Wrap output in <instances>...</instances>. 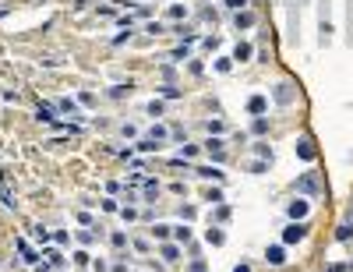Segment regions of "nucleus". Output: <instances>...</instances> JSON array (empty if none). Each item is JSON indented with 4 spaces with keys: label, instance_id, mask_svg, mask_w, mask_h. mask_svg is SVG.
<instances>
[{
    "label": "nucleus",
    "instance_id": "f257e3e1",
    "mask_svg": "<svg viewBox=\"0 0 353 272\" xmlns=\"http://www.w3.org/2000/svg\"><path fill=\"white\" fill-rule=\"evenodd\" d=\"M170 138V128H163V124H152L148 131H145V138L138 141V152H155L163 141Z\"/></svg>",
    "mask_w": 353,
    "mask_h": 272
},
{
    "label": "nucleus",
    "instance_id": "f03ea898",
    "mask_svg": "<svg viewBox=\"0 0 353 272\" xmlns=\"http://www.w3.org/2000/svg\"><path fill=\"white\" fill-rule=\"evenodd\" d=\"M155 255H159L166 265H177L180 255H184V244H177V240H163V244H155Z\"/></svg>",
    "mask_w": 353,
    "mask_h": 272
},
{
    "label": "nucleus",
    "instance_id": "7ed1b4c3",
    "mask_svg": "<svg viewBox=\"0 0 353 272\" xmlns=\"http://www.w3.org/2000/svg\"><path fill=\"white\" fill-rule=\"evenodd\" d=\"M307 233H311V230H307V223H304V219H293V223L282 230V244H300Z\"/></svg>",
    "mask_w": 353,
    "mask_h": 272
},
{
    "label": "nucleus",
    "instance_id": "20e7f679",
    "mask_svg": "<svg viewBox=\"0 0 353 272\" xmlns=\"http://www.w3.org/2000/svg\"><path fill=\"white\" fill-rule=\"evenodd\" d=\"M14 248H18V255H21V262H25V265L43 262V251H36V248L28 244V237H14Z\"/></svg>",
    "mask_w": 353,
    "mask_h": 272
},
{
    "label": "nucleus",
    "instance_id": "39448f33",
    "mask_svg": "<svg viewBox=\"0 0 353 272\" xmlns=\"http://www.w3.org/2000/svg\"><path fill=\"white\" fill-rule=\"evenodd\" d=\"M293 152H297L304 163H311V159L318 156V145H314V138H311V135H300V138H297V145H293Z\"/></svg>",
    "mask_w": 353,
    "mask_h": 272
},
{
    "label": "nucleus",
    "instance_id": "423d86ee",
    "mask_svg": "<svg viewBox=\"0 0 353 272\" xmlns=\"http://www.w3.org/2000/svg\"><path fill=\"white\" fill-rule=\"evenodd\" d=\"M57 113H60V110H57V103L39 99V106H36V120H39V124H53V120H57Z\"/></svg>",
    "mask_w": 353,
    "mask_h": 272
},
{
    "label": "nucleus",
    "instance_id": "0eeeda50",
    "mask_svg": "<svg viewBox=\"0 0 353 272\" xmlns=\"http://www.w3.org/2000/svg\"><path fill=\"white\" fill-rule=\"evenodd\" d=\"M297 191L314 198V195H322V184H318V177H314V173H304V177H297Z\"/></svg>",
    "mask_w": 353,
    "mask_h": 272
},
{
    "label": "nucleus",
    "instance_id": "6e6552de",
    "mask_svg": "<svg viewBox=\"0 0 353 272\" xmlns=\"http://www.w3.org/2000/svg\"><path fill=\"white\" fill-rule=\"evenodd\" d=\"M265 262H269L272 269L286 265V244H269V248H265Z\"/></svg>",
    "mask_w": 353,
    "mask_h": 272
},
{
    "label": "nucleus",
    "instance_id": "1a4fd4ad",
    "mask_svg": "<svg viewBox=\"0 0 353 272\" xmlns=\"http://www.w3.org/2000/svg\"><path fill=\"white\" fill-rule=\"evenodd\" d=\"M43 258H46L57 272H64V265H68V258H64V251H60V248H43Z\"/></svg>",
    "mask_w": 353,
    "mask_h": 272
},
{
    "label": "nucleus",
    "instance_id": "9d476101",
    "mask_svg": "<svg viewBox=\"0 0 353 272\" xmlns=\"http://www.w3.org/2000/svg\"><path fill=\"white\" fill-rule=\"evenodd\" d=\"M307 212H311V205L304 202V198H293V202L286 205V216L290 219H307Z\"/></svg>",
    "mask_w": 353,
    "mask_h": 272
},
{
    "label": "nucleus",
    "instance_id": "9b49d317",
    "mask_svg": "<svg viewBox=\"0 0 353 272\" xmlns=\"http://www.w3.org/2000/svg\"><path fill=\"white\" fill-rule=\"evenodd\" d=\"M110 248H113L117 255H120V251H127V248H131V237H127V230H113V233H110Z\"/></svg>",
    "mask_w": 353,
    "mask_h": 272
},
{
    "label": "nucleus",
    "instance_id": "f8f14e48",
    "mask_svg": "<svg viewBox=\"0 0 353 272\" xmlns=\"http://www.w3.org/2000/svg\"><path fill=\"white\" fill-rule=\"evenodd\" d=\"M57 110H60V113H71L74 120L81 117V106H78V99H71V96H60V99H57Z\"/></svg>",
    "mask_w": 353,
    "mask_h": 272
},
{
    "label": "nucleus",
    "instance_id": "ddd939ff",
    "mask_svg": "<svg viewBox=\"0 0 353 272\" xmlns=\"http://www.w3.org/2000/svg\"><path fill=\"white\" fill-rule=\"evenodd\" d=\"M272 96H276V103H293V96H297V88H293L290 81H279V85L272 88Z\"/></svg>",
    "mask_w": 353,
    "mask_h": 272
},
{
    "label": "nucleus",
    "instance_id": "4468645a",
    "mask_svg": "<svg viewBox=\"0 0 353 272\" xmlns=\"http://www.w3.org/2000/svg\"><path fill=\"white\" fill-rule=\"evenodd\" d=\"M251 25H254V14H251L247 7H244V11H233V28L244 32V28H251Z\"/></svg>",
    "mask_w": 353,
    "mask_h": 272
},
{
    "label": "nucleus",
    "instance_id": "2eb2a0df",
    "mask_svg": "<svg viewBox=\"0 0 353 272\" xmlns=\"http://www.w3.org/2000/svg\"><path fill=\"white\" fill-rule=\"evenodd\" d=\"M251 53H254V46H251V43H244V39L233 46V61H237V64H247V61H251Z\"/></svg>",
    "mask_w": 353,
    "mask_h": 272
},
{
    "label": "nucleus",
    "instance_id": "dca6fc26",
    "mask_svg": "<svg viewBox=\"0 0 353 272\" xmlns=\"http://www.w3.org/2000/svg\"><path fill=\"white\" fill-rule=\"evenodd\" d=\"M265 110H269V99H265V96H251V99H247V113H251V117H262Z\"/></svg>",
    "mask_w": 353,
    "mask_h": 272
},
{
    "label": "nucleus",
    "instance_id": "f3484780",
    "mask_svg": "<svg viewBox=\"0 0 353 272\" xmlns=\"http://www.w3.org/2000/svg\"><path fill=\"white\" fill-rule=\"evenodd\" d=\"M152 240H155V244L173 240V226H170V223H155V226H152Z\"/></svg>",
    "mask_w": 353,
    "mask_h": 272
},
{
    "label": "nucleus",
    "instance_id": "a211bd4d",
    "mask_svg": "<svg viewBox=\"0 0 353 272\" xmlns=\"http://www.w3.org/2000/svg\"><path fill=\"white\" fill-rule=\"evenodd\" d=\"M205 244H212V248H219V244H226V233L219 230V223H212L209 230H205Z\"/></svg>",
    "mask_w": 353,
    "mask_h": 272
},
{
    "label": "nucleus",
    "instance_id": "6ab92c4d",
    "mask_svg": "<svg viewBox=\"0 0 353 272\" xmlns=\"http://www.w3.org/2000/svg\"><path fill=\"white\" fill-rule=\"evenodd\" d=\"M195 173H198V177H205V180H215V184L226 177V173H222V170H215V166H195Z\"/></svg>",
    "mask_w": 353,
    "mask_h": 272
},
{
    "label": "nucleus",
    "instance_id": "aec40b11",
    "mask_svg": "<svg viewBox=\"0 0 353 272\" xmlns=\"http://www.w3.org/2000/svg\"><path fill=\"white\" fill-rule=\"evenodd\" d=\"M166 18H170V21H184V18H187V4H170V7H166Z\"/></svg>",
    "mask_w": 353,
    "mask_h": 272
},
{
    "label": "nucleus",
    "instance_id": "412c9836",
    "mask_svg": "<svg viewBox=\"0 0 353 272\" xmlns=\"http://www.w3.org/2000/svg\"><path fill=\"white\" fill-rule=\"evenodd\" d=\"M71 262H74V265H78V269H92V255H88V251H85V248H78V251H74V255H71Z\"/></svg>",
    "mask_w": 353,
    "mask_h": 272
},
{
    "label": "nucleus",
    "instance_id": "4be33fe9",
    "mask_svg": "<svg viewBox=\"0 0 353 272\" xmlns=\"http://www.w3.org/2000/svg\"><path fill=\"white\" fill-rule=\"evenodd\" d=\"M336 240H339V244H346V240H353V219H346V223H339V230H336Z\"/></svg>",
    "mask_w": 353,
    "mask_h": 272
},
{
    "label": "nucleus",
    "instance_id": "5701e85b",
    "mask_svg": "<svg viewBox=\"0 0 353 272\" xmlns=\"http://www.w3.org/2000/svg\"><path fill=\"white\" fill-rule=\"evenodd\" d=\"M187 57H191V43H180V46H177V50L170 53V61H177V64H184Z\"/></svg>",
    "mask_w": 353,
    "mask_h": 272
},
{
    "label": "nucleus",
    "instance_id": "b1692460",
    "mask_svg": "<svg viewBox=\"0 0 353 272\" xmlns=\"http://www.w3.org/2000/svg\"><path fill=\"white\" fill-rule=\"evenodd\" d=\"M131 85H135L131 78H127V81H120V85H113V88H110V99H124V96L131 92Z\"/></svg>",
    "mask_w": 353,
    "mask_h": 272
},
{
    "label": "nucleus",
    "instance_id": "393cba45",
    "mask_svg": "<svg viewBox=\"0 0 353 272\" xmlns=\"http://www.w3.org/2000/svg\"><path fill=\"white\" fill-rule=\"evenodd\" d=\"M173 240H177V244H191V226H184V223L173 226Z\"/></svg>",
    "mask_w": 353,
    "mask_h": 272
},
{
    "label": "nucleus",
    "instance_id": "a878e982",
    "mask_svg": "<svg viewBox=\"0 0 353 272\" xmlns=\"http://www.w3.org/2000/svg\"><path fill=\"white\" fill-rule=\"evenodd\" d=\"M131 248H135L138 255H152V251H155V248H152V240H145V237H135V240H131Z\"/></svg>",
    "mask_w": 353,
    "mask_h": 272
},
{
    "label": "nucleus",
    "instance_id": "bb28decb",
    "mask_svg": "<svg viewBox=\"0 0 353 272\" xmlns=\"http://www.w3.org/2000/svg\"><path fill=\"white\" fill-rule=\"evenodd\" d=\"M159 96H163V99H180L184 88H177V85H159Z\"/></svg>",
    "mask_w": 353,
    "mask_h": 272
},
{
    "label": "nucleus",
    "instance_id": "cd10ccee",
    "mask_svg": "<svg viewBox=\"0 0 353 272\" xmlns=\"http://www.w3.org/2000/svg\"><path fill=\"white\" fill-rule=\"evenodd\" d=\"M28 233H32V237H36L39 244H46V240H50V230H46L43 223H32V230H28Z\"/></svg>",
    "mask_w": 353,
    "mask_h": 272
},
{
    "label": "nucleus",
    "instance_id": "c85d7f7f",
    "mask_svg": "<svg viewBox=\"0 0 353 272\" xmlns=\"http://www.w3.org/2000/svg\"><path fill=\"white\" fill-rule=\"evenodd\" d=\"M222 198H226V195H222V188H209V191H205V202H209V205H222Z\"/></svg>",
    "mask_w": 353,
    "mask_h": 272
},
{
    "label": "nucleus",
    "instance_id": "c756f323",
    "mask_svg": "<svg viewBox=\"0 0 353 272\" xmlns=\"http://www.w3.org/2000/svg\"><path fill=\"white\" fill-rule=\"evenodd\" d=\"M233 64H237L233 57H219V61H215V71H219V74H230V71H233Z\"/></svg>",
    "mask_w": 353,
    "mask_h": 272
},
{
    "label": "nucleus",
    "instance_id": "7c9ffc66",
    "mask_svg": "<svg viewBox=\"0 0 353 272\" xmlns=\"http://www.w3.org/2000/svg\"><path fill=\"white\" fill-rule=\"evenodd\" d=\"M254 152H258V159H269V163H272V145H265V141H254Z\"/></svg>",
    "mask_w": 353,
    "mask_h": 272
},
{
    "label": "nucleus",
    "instance_id": "2f4dec72",
    "mask_svg": "<svg viewBox=\"0 0 353 272\" xmlns=\"http://www.w3.org/2000/svg\"><path fill=\"white\" fill-rule=\"evenodd\" d=\"M120 219H124V223H135V219H138V208H135V205H120Z\"/></svg>",
    "mask_w": 353,
    "mask_h": 272
},
{
    "label": "nucleus",
    "instance_id": "473e14b6",
    "mask_svg": "<svg viewBox=\"0 0 353 272\" xmlns=\"http://www.w3.org/2000/svg\"><path fill=\"white\" fill-rule=\"evenodd\" d=\"M145 32H148V36H163V32H170V28H166L163 21H148V25H145Z\"/></svg>",
    "mask_w": 353,
    "mask_h": 272
},
{
    "label": "nucleus",
    "instance_id": "72a5a7b5",
    "mask_svg": "<svg viewBox=\"0 0 353 272\" xmlns=\"http://www.w3.org/2000/svg\"><path fill=\"white\" fill-rule=\"evenodd\" d=\"M251 131H254V135H269V120H265V117H254Z\"/></svg>",
    "mask_w": 353,
    "mask_h": 272
},
{
    "label": "nucleus",
    "instance_id": "f704fd0d",
    "mask_svg": "<svg viewBox=\"0 0 353 272\" xmlns=\"http://www.w3.org/2000/svg\"><path fill=\"white\" fill-rule=\"evenodd\" d=\"M198 152H202V145H195V141H187V145L180 148V156H184V159H195Z\"/></svg>",
    "mask_w": 353,
    "mask_h": 272
},
{
    "label": "nucleus",
    "instance_id": "c9c22d12",
    "mask_svg": "<svg viewBox=\"0 0 353 272\" xmlns=\"http://www.w3.org/2000/svg\"><path fill=\"white\" fill-rule=\"evenodd\" d=\"M269 166H272L269 159H254V163H247V170H251V173H265Z\"/></svg>",
    "mask_w": 353,
    "mask_h": 272
},
{
    "label": "nucleus",
    "instance_id": "e433bc0d",
    "mask_svg": "<svg viewBox=\"0 0 353 272\" xmlns=\"http://www.w3.org/2000/svg\"><path fill=\"white\" fill-rule=\"evenodd\" d=\"M145 113H148V117H163V103H159V99H152V103L145 106Z\"/></svg>",
    "mask_w": 353,
    "mask_h": 272
},
{
    "label": "nucleus",
    "instance_id": "4c0bfd02",
    "mask_svg": "<svg viewBox=\"0 0 353 272\" xmlns=\"http://www.w3.org/2000/svg\"><path fill=\"white\" fill-rule=\"evenodd\" d=\"M212 219H215V223H226V219H230V208H226V205H215Z\"/></svg>",
    "mask_w": 353,
    "mask_h": 272
},
{
    "label": "nucleus",
    "instance_id": "58836bf2",
    "mask_svg": "<svg viewBox=\"0 0 353 272\" xmlns=\"http://www.w3.org/2000/svg\"><path fill=\"white\" fill-rule=\"evenodd\" d=\"M247 4H251V0H222V7H226V11H244Z\"/></svg>",
    "mask_w": 353,
    "mask_h": 272
},
{
    "label": "nucleus",
    "instance_id": "ea45409f",
    "mask_svg": "<svg viewBox=\"0 0 353 272\" xmlns=\"http://www.w3.org/2000/svg\"><path fill=\"white\" fill-rule=\"evenodd\" d=\"M205 131L209 135H222V120H205Z\"/></svg>",
    "mask_w": 353,
    "mask_h": 272
},
{
    "label": "nucleus",
    "instance_id": "a19ab883",
    "mask_svg": "<svg viewBox=\"0 0 353 272\" xmlns=\"http://www.w3.org/2000/svg\"><path fill=\"white\" fill-rule=\"evenodd\" d=\"M103 212H120V202L117 198H103Z\"/></svg>",
    "mask_w": 353,
    "mask_h": 272
},
{
    "label": "nucleus",
    "instance_id": "79ce46f5",
    "mask_svg": "<svg viewBox=\"0 0 353 272\" xmlns=\"http://www.w3.org/2000/svg\"><path fill=\"white\" fill-rule=\"evenodd\" d=\"M92 272H110V262L106 258H92Z\"/></svg>",
    "mask_w": 353,
    "mask_h": 272
},
{
    "label": "nucleus",
    "instance_id": "37998d69",
    "mask_svg": "<svg viewBox=\"0 0 353 272\" xmlns=\"http://www.w3.org/2000/svg\"><path fill=\"white\" fill-rule=\"evenodd\" d=\"M78 103H81V106H95V96H92V92H78Z\"/></svg>",
    "mask_w": 353,
    "mask_h": 272
},
{
    "label": "nucleus",
    "instance_id": "c03bdc74",
    "mask_svg": "<svg viewBox=\"0 0 353 272\" xmlns=\"http://www.w3.org/2000/svg\"><path fill=\"white\" fill-rule=\"evenodd\" d=\"M195 212H198V208H195V205H180V216H184V219H187V223H191V219H195Z\"/></svg>",
    "mask_w": 353,
    "mask_h": 272
},
{
    "label": "nucleus",
    "instance_id": "a18cd8bd",
    "mask_svg": "<svg viewBox=\"0 0 353 272\" xmlns=\"http://www.w3.org/2000/svg\"><path fill=\"white\" fill-rule=\"evenodd\" d=\"M32 272H53V265L43 258V262H36V265H32Z\"/></svg>",
    "mask_w": 353,
    "mask_h": 272
},
{
    "label": "nucleus",
    "instance_id": "49530a36",
    "mask_svg": "<svg viewBox=\"0 0 353 272\" xmlns=\"http://www.w3.org/2000/svg\"><path fill=\"white\" fill-rule=\"evenodd\" d=\"M74 219H78V223H81V226H92V223H95V219H92V216H88V212H78V216H74Z\"/></svg>",
    "mask_w": 353,
    "mask_h": 272
},
{
    "label": "nucleus",
    "instance_id": "de8ad7c7",
    "mask_svg": "<svg viewBox=\"0 0 353 272\" xmlns=\"http://www.w3.org/2000/svg\"><path fill=\"white\" fill-rule=\"evenodd\" d=\"M120 135H124V138H135V135H138V128H135V124H124V128H120Z\"/></svg>",
    "mask_w": 353,
    "mask_h": 272
},
{
    "label": "nucleus",
    "instance_id": "09e8293b",
    "mask_svg": "<svg viewBox=\"0 0 353 272\" xmlns=\"http://www.w3.org/2000/svg\"><path fill=\"white\" fill-rule=\"evenodd\" d=\"M187 272H205V262H202V258H195V262L187 265Z\"/></svg>",
    "mask_w": 353,
    "mask_h": 272
},
{
    "label": "nucleus",
    "instance_id": "8fccbe9b",
    "mask_svg": "<svg viewBox=\"0 0 353 272\" xmlns=\"http://www.w3.org/2000/svg\"><path fill=\"white\" fill-rule=\"evenodd\" d=\"M95 14H99V18H113V7H106V4H103V7H95Z\"/></svg>",
    "mask_w": 353,
    "mask_h": 272
},
{
    "label": "nucleus",
    "instance_id": "3c124183",
    "mask_svg": "<svg viewBox=\"0 0 353 272\" xmlns=\"http://www.w3.org/2000/svg\"><path fill=\"white\" fill-rule=\"evenodd\" d=\"M215 46H219V39H215V36H209V39H205V50H209V53H215Z\"/></svg>",
    "mask_w": 353,
    "mask_h": 272
},
{
    "label": "nucleus",
    "instance_id": "603ef678",
    "mask_svg": "<svg viewBox=\"0 0 353 272\" xmlns=\"http://www.w3.org/2000/svg\"><path fill=\"white\" fill-rule=\"evenodd\" d=\"M233 272H254V269H251V262H240V265H233Z\"/></svg>",
    "mask_w": 353,
    "mask_h": 272
},
{
    "label": "nucleus",
    "instance_id": "864d4df0",
    "mask_svg": "<svg viewBox=\"0 0 353 272\" xmlns=\"http://www.w3.org/2000/svg\"><path fill=\"white\" fill-rule=\"evenodd\" d=\"M110 272H131V269H127L124 262H117V265H113V269H110Z\"/></svg>",
    "mask_w": 353,
    "mask_h": 272
},
{
    "label": "nucleus",
    "instance_id": "5fc2aeb1",
    "mask_svg": "<svg viewBox=\"0 0 353 272\" xmlns=\"http://www.w3.org/2000/svg\"><path fill=\"white\" fill-rule=\"evenodd\" d=\"M88 7V0H74V11H85Z\"/></svg>",
    "mask_w": 353,
    "mask_h": 272
},
{
    "label": "nucleus",
    "instance_id": "6e6d98bb",
    "mask_svg": "<svg viewBox=\"0 0 353 272\" xmlns=\"http://www.w3.org/2000/svg\"><path fill=\"white\" fill-rule=\"evenodd\" d=\"M325 272H350V269H346V265H329Z\"/></svg>",
    "mask_w": 353,
    "mask_h": 272
}]
</instances>
